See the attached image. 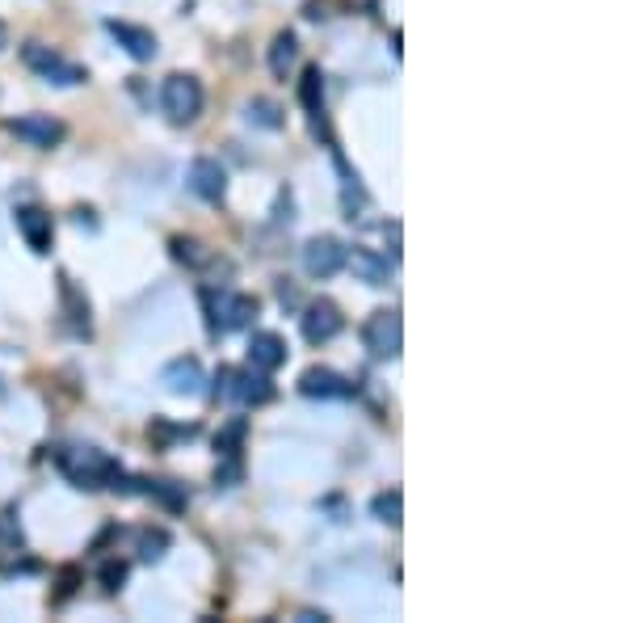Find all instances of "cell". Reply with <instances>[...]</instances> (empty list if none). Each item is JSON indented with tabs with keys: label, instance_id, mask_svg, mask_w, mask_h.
Wrapping results in <instances>:
<instances>
[{
	"label": "cell",
	"instance_id": "obj_15",
	"mask_svg": "<svg viewBox=\"0 0 631 623\" xmlns=\"http://www.w3.org/2000/svg\"><path fill=\"white\" fill-rule=\"evenodd\" d=\"M345 266H350V270H354V278H362L366 287H383V283H388V274H392L388 257L375 253V249H366V245L345 249Z\"/></svg>",
	"mask_w": 631,
	"mask_h": 623
},
{
	"label": "cell",
	"instance_id": "obj_25",
	"mask_svg": "<svg viewBox=\"0 0 631 623\" xmlns=\"http://www.w3.org/2000/svg\"><path fill=\"white\" fill-rule=\"evenodd\" d=\"M97 577H101V586L114 594V590H122V581H127V565H122V560H106Z\"/></svg>",
	"mask_w": 631,
	"mask_h": 623
},
{
	"label": "cell",
	"instance_id": "obj_9",
	"mask_svg": "<svg viewBox=\"0 0 631 623\" xmlns=\"http://www.w3.org/2000/svg\"><path fill=\"white\" fill-rule=\"evenodd\" d=\"M303 270L312 278H333L345 270V245L337 236H312L303 245Z\"/></svg>",
	"mask_w": 631,
	"mask_h": 623
},
{
	"label": "cell",
	"instance_id": "obj_4",
	"mask_svg": "<svg viewBox=\"0 0 631 623\" xmlns=\"http://www.w3.org/2000/svg\"><path fill=\"white\" fill-rule=\"evenodd\" d=\"M202 308H207V329L219 333H236V329H249L257 320V299L253 295H232V291H207L202 295Z\"/></svg>",
	"mask_w": 631,
	"mask_h": 623
},
{
	"label": "cell",
	"instance_id": "obj_10",
	"mask_svg": "<svg viewBox=\"0 0 631 623\" xmlns=\"http://www.w3.org/2000/svg\"><path fill=\"white\" fill-rule=\"evenodd\" d=\"M186 186L202 198V203H223V198H228V173H223L219 160L198 156L186 173Z\"/></svg>",
	"mask_w": 631,
	"mask_h": 623
},
{
	"label": "cell",
	"instance_id": "obj_26",
	"mask_svg": "<svg viewBox=\"0 0 631 623\" xmlns=\"http://www.w3.org/2000/svg\"><path fill=\"white\" fill-rule=\"evenodd\" d=\"M240 480V459L236 455H228V464H223L219 472H215V485H223V489H232Z\"/></svg>",
	"mask_w": 631,
	"mask_h": 623
},
{
	"label": "cell",
	"instance_id": "obj_17",
	"mask_svg": "<svg viewBox=\"0 0 631 623\" xmlns=\"http://www.w3.org/2000/svg\"><path fill=\"white\" fill-rule=\"evenodd\" d=\"M160 379H165V388H169L173 396H198L202 384H207V375H202L198 358H173Z\"/></svg>",
	"mask_w": 631,
	"mask_h": 623
},
{
	"label": "cell",
	"instance_id": "obj_18",
	"mask_svg": "<svg viewBox=\"0 0 631 623\" xmlns=\"http://www.w3.org/2000/svg\"><path fill=\"white\" fill-rule=\"evenodd\" d=\"M299 102H303V110H308V118H312V131L320 135V131H324V76H320V68L303 72V80H299Z\"/></svg>",
	"mask_w": 631,
	"mask_h": 623
},
{
	"label": "cell",
	"instance_id": "obj_12",
	"mask_svg": "<svg viewBox=\"0 0 631 623\" xmlns=\"http://www.w3.org/2000/svg\"><path fill=\"white\" fill-rule=\"evenodd\" d=\"M13 224H17V232H22V240H26V245H30L38 257H47V253H51L55 228H51V215H47L43 207H17Z\"/></svg>",
	"mask_w": 631,
	"mask_h": 623
},
{
	"label": "cell",
	"instance_id": "obj_7",
	"mask_svg": "<svg viewBox=\"0 0 631 623\" xmlns=\"http://www.w3.org/2000/svg\"><path fill=\"white\" fill-rule=\"evenodd\" d=\"M5 131L22 139L26 148H38V152H47V148H55V144H64V135H68V127L59 123V118H51V114L5 118Z\"/></svg>",
	"mask_w": 631,
	"mask_h": 623
},
{
	"label": "cell",
	"instance_id": "obj_21",
	"mask_svg": "<svg viewBox=\"0 0 631 623\" xmlns=\"http://www.w3.org/2000/svg\"><path fill=\"white\" fill-rule=\"evenodd\" d=\"M371 514H375L379 522H388V527H400V522H404V497H400V489L375 493V497H371Z\"/></svg>",
	"mask_w": 631,
	"mask_h": 623
},
{
	"label": "cell",
	"instance_id": "obj_28",
	"mask_svg": "<svg viewBox=\"0 0 631 623\" xmlns=\"http://www.w3.org/2000/svg\"><path fill=\"white\" fill-rule=\"evenodd\" d=\"M0 43H5V26H0Z\"/></svg>",
	"mask_w": 631,
	"mask_h": 623
},
{
	"label": "cell",
	"instance_id": "obj_8",
	"mask_svg": "<svg viewBox=\"0 0 631 623\" xmlns=\"http://www.w3.org/2000/svg\"><path fill=\"white\" fill-rule=\"evenodd\" d=\"M299 329H303V341H312V346H324V341H333L341 329H345V316L333 299H312L308 308L299 316Z\"/></svg>",
	"mask_w": 631,
	"mask_h": 623
},
{
	"label": "cell",
	"instance_id": "obj_19",
	"mask_svg": "<svg viewBox=\"0 0 631 623\" xmlns=\"http://www.w3.org/2000/svg\"><path fill=\"white\" fill-rule=\"evenodd\" d=\"M295 59H299V38L291 30L274 34V43H270V72L274 76H287L295 68Z\"/></svg>",
	"mask_w": 631,
	"mask_h": 623
},
{
	"label": "cell",
	"instance_id": "obj_13",
	"mask_svg": "<svg viewBox=\"0 0 631 623\" xmlns=\"http://www.w3.org/2000/svg\"><path fill=\"white\" fill-rule=\"evenodd\" d=\"M59 304H64V320H68V333H72V337H89V333H93L89 299H85V291H80L68 274L59 278Z\"/></svg>",
	"mask_w": 631,
	"mask_h": 623
},
{
	"label": "cell",
	"instance_id": "obj_1",
	"mask_svg": "<svg viewBox=\"0 0 631 623\" xmlns=\"http://www.w3.org/2000/svg\"><path fill=\"white\" fill-rule=\"evenodd\" d=\"M55 464L76 489H110L118 480V472H122L114 459L106 451H97V447H64L55 455Z\"/></svg>",
	"mask_w": 631,
	"mask_h": 623
},
{
	"label": "cell",
	"instance_id": "obj_27",
	"mask_svg": "<svg viewBox=\"0 0 631 623\" xmlns=\"http://www.w3.org/2000/svg\"><path fill=\"white\" fill-rule=\"evenodd\" d=\"M0 535H5L9 544H22V527H13V510H5V522H0Z\"/></svg>",
	"mask_w": 631,
	"mask_h": 623
},
{
	"label": "cell",
	"instance_id": "obj_11",
	"mask_svg": "<svg viewBox=\"0 0 631 623\" xmlns=\"http://www.w3.org/2000/svg\"><path fill=\"white\" fill-rule=\"evenodd\" d=\"M299 392L312 396V400H337V396H354L358 384H350V379L329 371V367H308L299 375Z\"/></svg>",
	"mask_w": 631,
	"mask_h": 623
},
{
	"label": "cell",
	"instance_id": "obj_23",
	"mask_svg": "<svg viewBox=\"0 0 631 623\" xmlns=\"http://www.w3.org/2000/svg\"><path fill=\"white\" fill-rule=\"evenodd\" d=\"M144 497L165 501L169 510H186V501H190V493L181 489V485H173V480H148V485H144Z\"/></svg>",
	"mask_w": 631,
	"mask_h": 623
},
{
	"label": "cell",
	"instance_id": "obj_14",
	"mask_svg": "<svg viewBox=\"0 0 631 623\" xmlns=\"http://www.w3.org/2000/svg\"><path fill=\"white\" fill-rule=\"evenodd\" d=\"M282 363H287V341H282L278 333L261 329V333L249 337V367H253V371L274 375Z\"/></svg>",
	"mask_w": 631,
	"mask_h": 623
},
{
	"label": "cell",
	"instance_id": "obj_2",
	"mask_svg": "<svg viewBox=\"0 0 631 623\" xmlns=\"http://www.w3.org/2000/svg\"><path fill=\"white\" fill-rule=\"evenodd\" d=\"M215 400H232L240 409H261L274 400V384L266 371L253 367H219L215 375Z\"/></svg>",
	"mask_w": 631,
	"mask_h": 623
},
{
	"label": "cell",
	"instance_id": "obj_6",
	"mask_svg": "<svg viewBox=\"0 0 631 623\" xmlns=\"http://www.w3.org/2000/svg\"><path fill=\"white\" fill-rule=\"evenodd\" d=\"M22 59H26L30 72H38V76L47 80V85H59V89H72V85H85V80H89L85 68L68 64L64 55L51 51V47H43V43H26V47H22Z\"/></svg>",
	"mask_w": 631,
	"mask_h": 623
},
{
	"label": "cell",
	"instance_id": "obj_24",
	"mask_svg": "<svg viewBox=\"0 0 631 623\" xmlns=\"http://www.w3.org/2000/svg\"><path fill=\"white\" fill-rule=\"evenodd\" d=\"M244 114H249V123L266 127V131H278V127H282V114H278V106H274V102H266V97H253V102L244 106Z\"/></svg>",
	"mask_w": 631,
	"mask_h": 623
},
{
	"label": "cell",
	"instance_id": "obj_16",
	"mask_svg": "<svg viewBox=\"0 0 631 623\" xmlns=\"http://www.w3.org/2000/svg\"><path fill=\"white\" fill-rule=\"evenodd\" d=\"M106 30L114 34V43L127 51L135 64H148V59H156V34H152V30L131 26V22H110Z\"/></svg>",
	"mask_w": 631,
	"mask_h": 623
},
{
	"label": "cell",
	"instance_id": "obj_20",
	"mask_svg": "<svg viewBox=\"0 0 631 623\" xmlns=\"http://www.w3.org/2000/svg\"><path fill=\"white\" fill-rule=\"evenodd\" d=\"M169 253H173V261H181V266H190V270H202L211 261V249L202 245V240H194V236H173Z\"/></svg>",
	"mask_w": 631,
	"mask_h": 623
},
{
	"label": "cell",
	"instance_id": "obj_5",
	"mask_svg": "<svg viewBox=\"0 0 631 623\" xmlns=\"http://www.w3.org/2000/svg\"><path fill=\"white\" fill-rule=\"evenodd\" d=\"M362 346H366V354H371V358H379V363H392V358H400V346H404L400 312L396 308H379V312L366 316Z\"/></svg>",
	"mask_w": 631,
	"mask_h": 623
},
{
	"label": "cell",
	"instance_id": "obj_22",
	"mask_svg": "<svg viewBox=\"0 0 631 623\" xmlns=\"http://www.w3.org/2000/svg\"><path fill=\"white\" fill-rule=\"evenodd\" d=\"M169 531H160V527H148V531H139V560H144V565H156V560H165V552H169Z\"/></svg>",
	"mask_w": 631,
	"mask_h": 623
},
{
	"label": "cell",
	"instance_id": "obj_3",
	"mask_svg": "<svg viewBox=\"0 0 631 623\" xmlns=\"http://www.w3.org/2000/svg\"><path fill=\"white\" fill-rule=\"evenodd\" d=\"M202 102H207L202 80L190 72H173V76H165V85H160V110L169 114L173 127H190L202 114Z\"/></svg>",
	"mask_w": 631,
	"mask_h": 623
}]
</instances>
